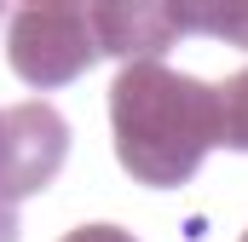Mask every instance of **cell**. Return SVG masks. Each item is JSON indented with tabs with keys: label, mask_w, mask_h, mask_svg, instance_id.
Masks as SVG:
<instances>
[{
	"label": "cell",
	"mask_w": 248,
	"mask_h": 242,
	"mask_svg": "<svg viewBox=\"0 0 248 242\" xmlns=\"http://www.w3.org/2000/svg\"><path fill=\"white\" fill-rule=\"evenodd\" d=\"M63 242H139L133 231H122V225H75Z\"/></svg>",
	"instance_id": "cell-7"
},
{
	"label": "cell",
	"mask_w": 248,
	"mask_h": 242,
	"mask_svg": "<svg viewBox=\"0 0 248 242\" xmlns=\"http://www.w3.org/2000/svg\"><path fill=\"white\" fill-rule=\"evenodd\" d=\"M0 242H17V213H12V202H0Z\"/></svg>",
	"instance_id": "cell-8"
},
{
	"label": "cell",
	"mask_w": 248,
	"mask_h": 242,
	"mask_svg": "<svg viewBox=\"0 0 248 242\" xmlns=\"http://www.w3.org/2000/svg\"><path fill=\"white\" fill-rule=\"evenodd\" d=\"M219 116H225V144H231V150H248V69L225 75V87H219Z\"/></svg>",
	"instance_id": "cell-6"
},
{
	"label": "cell",
	"mask_w": 248,
	"mask_h": 242,
	"mask_svg": "<svg viewBox=\"0 0 248 242\" xmlns=\"http://www.w3.org/2000/svg\"><path fill=\"white\" fill-rule=\"evenodd\" d=\"M179 23L185 29H208V35H219L231 46H248V6H231V0H219V6H179Z\"/></svg>",
	"instance_id": "cell-5"
},
{
	"label": "cell",
	"mask_w": 248,
	"mask_h": 242,
	"mask_svg": "<svg viewBox=\"0 0 248 242\" xmlns=\"http://www.w3.org/2000/svg\"><path fill=\"white\" fill-rule=\"evenodd\" d=\"M93 29H98V46L127 63H162L168 46L185 35L179 6H150V0H116V6L104 0V6H93Z\"/></svg>",
	"instance_id": "cell-4"
},
{
	"label": "cell",
	"mask_w": 248,
	"mask_h": 242,
	"mask_svg": "<svg viewBox=\"0 0 248 242\" xmlns=\"http://www.w3.org/2000/svg\"><path fill=\"white\" fill-rule=\"evenodd\" d=\"M98 58H104V46H98V29H93V6L35 0V6H23V12H12L6 63L17 69V81L52 92V87L81 81Z\"/></svg>",
	"instance_id": "cell-2"
},
{
	"label": "cell",
	"mask_w": 248,
	"mask_h": 242,
	"mask_svg": "<svg viewBox=\"0 0 248 242\" xmlns=\"http://www.w3.org/2000/svg\"><path fill=\"white\" fill-rule=\"evenodd\" d=\"M237 242H248V231H243V237H237Z\"/></svg>",
	"instance_id": "cell-9"
},
{
	"label": "cell",
	"mask_w": 248,
	"mask_h": 242,
	"mask_svg": "<svg viewBox=\"0 0 248 242\" xmlns=\"http://www.w3.org/2000/svg\"><path fill=\"white\" fill-rule=\"evenodd\" d=\"M63 156H69V121L46 98L0 110V202L46 190L58 179Z\"/></svg>",
	"instance_id": "cell-3"
},
{
	"label": "cell",
	"mask_w": 248,
	"mask_h": 242,
	"mask_svg": "<svg viewBox=\"0 0 248 242\" xmlns=\"http://www.w3.org/2000/svg\"><path fill=\"white\" fill-rule=\"evenodd\" d=\"M110 138L116 162L139 184L179 190L196 179L208 150L225 144L219 87L168 63H122V75L110 81Z\"/></svg>",
	"instance_id": "cell-1"
}]
</instances>
